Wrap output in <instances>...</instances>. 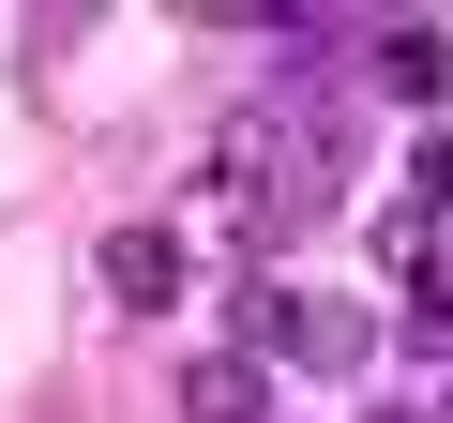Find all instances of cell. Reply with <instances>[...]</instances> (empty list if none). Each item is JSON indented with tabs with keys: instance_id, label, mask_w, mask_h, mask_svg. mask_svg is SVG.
<instances>
[{
	"instance_id": "1",
	"label": "cell",
	"mask_w": 453,
	"mask_h": 423,
	"mask_svg": "<svg viewBox=\"0 0 453 423\" xmlns=\"http://www.w3.org/2000/svg\"><path fill=\"white\" fill-rule=\"evenodd\" d=\"M211 181H226V212H242L257 242H288V227L333 212V151H318V121H288V106H242V121H226Z\"/></svg>"
},
{
	"instance_id": "2",
	"label": "cell",
	"mask_w": 453,
	"mask_h": 423,
	"mask_svg": "<svg viewBox=\"0 0 453 423\" xmlns=\"http://www.w3.org/2000/svg\"><path fill=\"white\" fill-rule=\"evenodd\" d=\"M181 423H273V363H257V348L181 363Z\"/></svg>"
},
{
	"instance_id": "3",
	"label": "cell",
	"mask_w": 453,
	"mask_h": 423,
	"mask_svg": "<svg viewBox=\"0 0 453 423\" xmlns=\"http://www.w3.org/2000/svg\"><path fill=\"white\" fill-rule=\"evenodd\" d=\"M363 76H378L393 106H438V91H453V46H438V31L408 16V31H378V46H363Z\"/></svg>"
},
{
	"instance_id": "4",
	"label": "cell",
	"mask_w": 453,
	"mask_h": 423,
	"mask_svg": "<svg viewBox=\"0 0 453 423\" xmlns=\"http://www.w3.org/2000/svg\"><path fill=\"white\" fill-rule=\"evenodd\" d=\"M106 303H121V318L181 303V242H166V227H121V242H106Z\"/></svg>"
},
{
	"instance_id": "5",
	"label": "cell",
	"mask_w": 453,
	"mask_h": 423,
	"mask_svg": "<svg viewBox=\"0 0 453 423\" xmlns=\"http://www.w3.org/2000/svg\"><path fill=\"white\" fill-rule=\"evenodd\" d=\"M288 363H333V378H348V363H363V303H303V318H288Z\"/></svg>"
},
{
	"instance_id": "6",
	"label": "cell",
	"mask_w": 453,
	"mask_h": 423,
	"mask_svg": "<svg viewBox=\"0 0 453 423\" xmlns=\"http://www.w3.org/2000/svg\"><path fill=\"white\" fill-rule=\"evenodd\" d=\"M408 333L453 348V242H408Z\"/></svg>"
},
{
	"instance_id": "7",
	"label": "cell",
	"mask_w": 453,
	"mask_h": 423,
	"mask_svg": "<svg viewBox=\"0 0 453 423\" xmlns=\"http://www.w3.org/2000/svg\"><path fill=\"white\" fill-rule=\"evenodd\" d=\"M408 196H438V212H453V121H423V151H408Z\"/></svg>"
},
{
	"instance_id": "8",
	"label": "cell",
	"mask_w": 453,
	"mask_h": 423,
	"mask_svg": "<svg viewBox=\"0 0 453 423\" xmlns=\"http://www.w3.org/2000/svg\"><path fill=\"white\" fill-rule=\"evenodd\" d=\"M363 423H423V408H363Z\"/></svg>"
}]
</instances>
